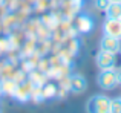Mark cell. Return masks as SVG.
<instances>
[{
    "mask_svg": "<svg viewBox=\"0 0 121 113\" xmlns=\"http://www.w3.org/2000/svg\"><path fill=\"white\" fill-rule=\"evenodd\" d=\"M100 48L101 51H106L110 52V54H118L120 49H121V43L120 38H115V37H109V35H104L100 41Z\"/></svg>",
    "mask_w": 121,
    "mask_h": 113,
    "instance_id": "4",
    "label": "cell"
},
{
    "mask_svg": "<svg viewBox=\"0 0 121 113\" xmlns=\"http://www.w3.org/2000/svg\"><path fill=\"white\" fill-rule=\"evenodd\" d=\"M69 87H71V92L74 93H83L87 89V81L81 75H72L71 81H69Z\"/></svg>",
    "mask_w": 121,
    "mask_h": 113,
    "instance_id": "6",
    "label": "cell"
},
{
    "mask_svg": "<svg viewBox=\"0 0 121 113\" xmlns=\"http://www.w3.org/2000/svg\"><path fill=\"white\" fill-rule=\"evenodd\" d=\"M117 80H118V84H121V69L117 70Z\"/></svg>",
    "mask_w": 121,
    "mask_h": 113,
    "instance_id": "14",
    "label": "cell"
},
{
    "mask_svg": "<svg viewBox=\"0 0 121 113\" xmlns=\"http://www.w3.org/2000/svg\"><path fill=\"white\" fill-rule=\"evenodd\" d=\"M77 24H78V29H80V32H83V34L91 32L92 28H94V21H92V18L89 17V15H86V14H83V15H80V17H78Z\"/></svg>",
    "mask_w": 121,
    "mask_h": 113,
    "instance_id": "7",
    "label": "cell"
},
{
    "mask_svg": "<svg viewBox=\"0 0 121 113\" xmlns=\"http://www.w3.org/2000/svg\"><path fill=\"white\" fill-rule=\"evenodd\" d=\"M55 95V86L54 84H46V87L43 89V98H52Z\"/></svg>",
    "mask_w": 121,
    "mask_h": 113,
    "instance_id": "12",
    "label": "cell"
},
{
    "mask_svg": "<svg viewBox=\"0 0 121 113\" xmlns=\"http://www.w3.org/2000/svg\"><path fill=\"white\" fill-rule=\"evenodd\" d=\"M110 113H121V98L110 99Z\"/></svg>",
    "mask_w": 121,
    "mask_h": 113,
    "instance_id": "11",
    "label": "cell"
},
{
    "mask_svg": "<svg viewBox=\"0 0 121 113\" xmlns=\"http://www.w3.org/2000/svg\"><path fill=\"white\" fill-rule=\"evenodd\" d=\"M87 113H110V98L106 95H94L86 104Z\"/></svg>",
    "mask_w": 121,
    "mask_h": 113,
    "instance_id": "1",
    "label": "cell"
},
{
    "mask_svg": "<svg viewBox=\"0 0 121 113\" xmlns=\"http://www.w3.org/2000/svg\"><path fill=\"white\" fill-rule=\"evenodd\" d=\"M107 18H115V20H121V3H110L107 6L106 11Z\"/></svg>",
    "mask_w": 121,
    "mask_h": 113,
    "instance_id": "9",
    "label": "cell"
},
{
    "mask_svg": "<svg viewBox=\"0 0 121 113\" xmlns=\"http://www.w3.org/2000/svg\"><path fill=\"white\" fill-rule=\"evenodd\" d=\"M104 35L115 37V38L121 40V20H115V18H107L106 23L103 26Z\"/></svg>",
    "mask_w": 121,
    "mask_h": 113,
    "instance_id": "5",
    "label": "cell"
},
{
    "mask_svg": "<svg viewBox=\"0 0 121 113\" xmlns=\"http://www.w3.org/2000/svg\"><path fill=\"white\" fill-rule=\"evenodd\" d=\"M109 5H110V0H95V8L98 11H106Z\"/></svg>",
    "mask_w": 121,
    "mask_h": 113,
    "instance_id": "13",
    "label": "cell"
},
{
    "mask_svg": "<svg viewBox=\"0 0 121 113\" xmlns=\"http://www.w3.org/2000/svg\"><path fill=\"white\" fill-rule=\"evenodd\" d=\"M15 87H17V84H15L14 81H3V83L0 84L2 93H14Z\"/></svg>",
    "mask_w": 121,
    "mask_h": 113,
    "instance_id": "10",
    "label": "cell"
},
{
    "mask_svg": "<svg viewBox=\"0 0 121 113\" xmlns=\"http://www.w3.org/2000/svg\"><path fill=\"white\" fill-rule=\"evenodd\" d=\"M0 113H2V112H0Z\"/></svg>",
    "mask_w": 121,
    "mask_h": 113,
    "instance_id": "16",
    "label": "cell"
},
{
    "mask_svg": "<svg viewBox=\"0 0 121 113\" xmlns=\"http://www.w3.org/2000/svg\"><path fill=\"white\" fill-rule=\"evenodd\" d=\"M98 86L103 90H112L118 86V80H117V70L115 69H103L98 73L97 78Z\"/></svg>",
    "mask_w": 121,
    "mask_h": 113,
    "instance_id": "2",
    "label": "cell"
},
{
    "mask_svg": "<svg viewBox=\"0 0 121 113\" xmlns=\"http://www.w3.org/2000/svg\"><path fill=\"white\" fill-rule=\"evenodd\" d=\"M14 95H15V98H17V99L26 101L29 96H32V93H31L29 86H28V84H22V86H18V84H17V87H15V90H14Z\"/></svg>",
    "mask_w": 121,
    "mask_h": 113,
    "instance_id": "8",
    "label": "cell"
},
{
    "mask_svg": "<svg viewBox=\"0 0 121 113\" xmlns=\"http://www.w3.org/2000/svg\"><path fill=\"white\" fill-rule=\"evenodd\" d=\"M97 66L103 70V69H113L117 64V60H115V54H110V52L106 51H100L97 54Z\"/></svg>",
    "mask_w": 121,
    "mask_h": 113,
    "instance_id": "3",
    "label": "cell"
},
{
    "mask_svg": "<svg viewBox=\"0 0 121 113\" xmlns=\"http://www.w3.org/2000/svg\"><path fill=\"white\" fill-rule=\"evenodd\" d=\"M110 3H121V0H110Z\"/></svg>",
    "mask_w": 121,
    "mask_h": 113,
    "instance_id": "15",
    "label": "cell"
}]
</instances>
